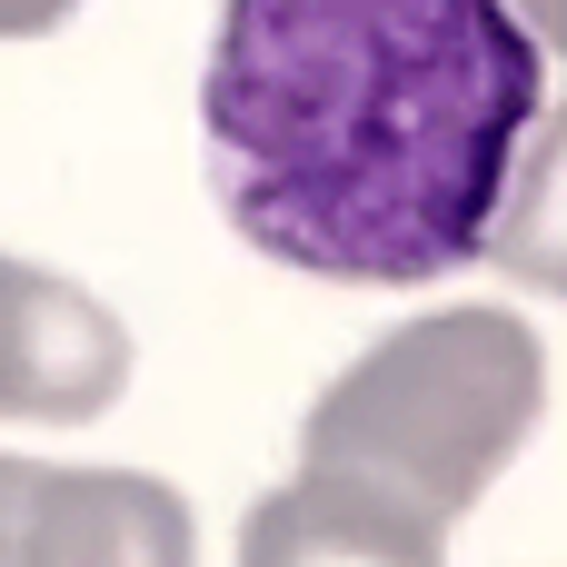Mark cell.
Returning <instances> with one entry per match:
<instances>
[{
	"instance_id": "7a4b0ae2",
	"label": "cell",
	"mask_w": 567,
	"mask_h": 567,
	"mask_svg": "<svg viewBox=\"0 0 567 567\" xmlns=\"http://www.w3.org/2000/svg\"><path fill=\"white\" fill-rule=\"evenodd\" d=\"M548 409V349L518 309H429L349 359L299 429V468L458 528Z\"/></svg>"
},
{
	"instance_id": "ba28073f",
	"label": "cell",
	"mask_w": 567,
	"mask_h": 567,
	"mask_svg": "<svg viewBox=\"0 0 567 567\" xmlns=\"http://www.w3.org/2000/svg\"><path fill=\"white\" fill-rule=\"evenodd\" d=\"M518 20H528V40L548 50V60H567V0H508Z\"/></svg>"
},
{
	"instance_id": "5b68a950",
	"label": "cell",
	"mask_w": 567,
	"mask_h": 567,
	"mask_svg": "<svg viewBox=\"0 0 567 567\" xmlns=\"http://www.w3.org/2000/svg\"><path fill=\"white\" fill-rule=\"evenodd\" d=\"M239 567H449V528L379 488L299 468L239 518Z\"/></svg>"
},
{
	"instance_id": "9c48e42d",
	"label": "cell",
	"mask_w": 567,
	"mask_h": 567,
	"mask_svg": "<svg viewBox=\"0 0 567 567\" xmlns=\"http://www.w3.org/2000/svg\"><path fill=\"white\" fill-rule=\"evenodd\" d=\"M10 498H20V458H0V558H10Z\"/></svg>"
},
{
	"instance_id": "277c9868",
	"label": "cell",
	"mask_w": 567,
	"mask_h": 567,
	"mask_svg": "<svg viewBox=\"0 0 567 567\" xmlns=\"http://www.w3.org/2000/svg\"><path fill=\"white\" fill-rule=\"evenodd\" d=\"M0 567H199V528H189V498L150 468L20 458Z\"/></svg>"
},
{
	"instance_id": "6da1fadb",
	"label": "cell",
	"mask_w": 567,
	"mask_h": 567,
	"mask_svg": "<svg viewBox=\"0 0 567 567\" xmlns=\"http://www.w3.org/2000/svg\"><path fill=\"white\" fill-rule=\"evenodd\" d=\"M548 50L508 0H219L199 140L229 229L329 289L488 259Z\"/></svg>"
},
{
	"instance_id": "3957f363",
	"label": "cell",
	"mask_w": 567,
	"mask_h": 567,
	"mask_svg": "<svg viewBox=\"0 0 567 567\" xmlns=\"http://www.w3.org/2000/svg\"><path fill=\"white\" fill-rule=\"evenodd\" d=\"M130 389V329L80 279L0 249V419L80 429Z\"/></svg>"
},
{
	"instance_id": "8992f818",
	"label": "cell",
	"mask_w": 567,
	"mask_h": 567,
	"mask_svg": "<svg viewBox=\"0 0 567 567\" xmlns=\"http://www.w3.org/2000/svg\"><path fill=\"white\" fill-rule=\"evenodd\" d=\"M488 259H498L518 289L567 299V100L538 110V130H528V150H518V169H508Z\"/></svg>"
},
{
	"instance_id": "52a82bcc",
	"label": "cell",
	"mask_w": 567,
	"mask_h": 567,
	"mask_svg": "<svg viewBox=\"0 0 567 567\" xmlns=\"http://www.w3.org/2000/svg\"><path fill=\"white\" fill-rule=\"evenodd\" d=\"M80 0H0V40H50Z\"/></svg>"
}]
</instances>
